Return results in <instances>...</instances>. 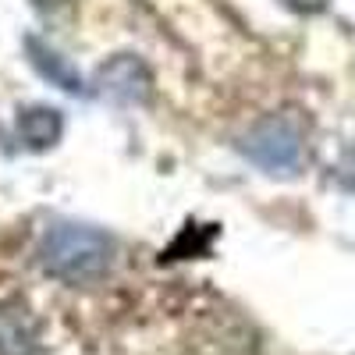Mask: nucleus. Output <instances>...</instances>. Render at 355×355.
Masks as SVG:
<instances>
[{
	"label": "nucleus",
	"mask_w": 355,
	"mask_h": 355,
	"mask_svg": "<svg viewBox=\"0 0 355 355\" xmlns=\"http://www.w3.org/2000/svg\"><path fill=\"white\" fill-rule=\"evenodd\" d=\"M43 270L64 284H89L107 274L114 259V242L100 227L89 224H57L46 231L43 249Z\"/></svg>",
	"instance_id": "obj_1"
},
{
	"label": "nucleus",
	"mask_w": 355,
	"mask_h": 355,
	"mask_svg": "<svg viewBox=\"0 0 355 355\" xmlns=\"http://www.w3.org/2000/svg\"><path fill=\"white\" fill-rule=\"evenodd\" d=\"M242 153L270 174H295L302 167V125L295 114H266L256 121L245 139Z\"/></svg>",
	"instance_id": "obj_2"
},
{
	"label": "nucleus",
	"mask_w": 355,
	"mask_h": 355,
	"mask_svg": "<svg viewBox=\"0 0 355 355\" xmlns=\"http://www.w3.org/2000/svg\"><path fill=\"white\" fill-rule=\"evenodd\" d=\"M96 85L114 103H146L153 93V75L135 53H117L96 71Z\"/></svg>",
	"instance_id": "obj_3"
},
{
	"label": "nucleus",
	"mask_w": 355,
	"mask_h": 355,
	"mask_svg": "<svg viewBox=\"0 0 355 355\" xmlns=\"http://www.w3.org/2000/svg\"><path fill=\"white\" fill-rule=\"evenodd\" d=\"M18 139L28 146V150H50V146L64 135V117L57 107L36 103V107H25L18 110Z\"/></svg>",
	"instance_id": "obj_4"
},
{
	"label": "nucleus",
	"mask_w": 355,
	"mask_h": 355,
	"mask_svg": "<svg viewBox=\"0 0 355 355\" xmlns=\"http://www.w3.org/2000/svg\"><path fill=\"white\" fill-rule=\"evenodd\" d=\"M25 50H28V61H33V68H36L46 82L61 85L64 93H82V75L75 71V64L68 61L64 53H57L53 46H46V43L36 40V36L25 40Z\"/></svg>",
	"instance_id": "obj_5"
},
{
	"label": "nucleus",
	"mask_w": 355,
	"mask_h": 355,
	"mask_svg": "<svg viewBox=\"0 0 355 355\" xmlns=\"http://www.w3.org/2000/svg\"><path fill=\"white\" fill-rule=\"evenodd\" d=\"M0 355H36V334L25 316L0 309Z\"/></svg>",
	"instance_id": "obj_6"
},
{
	"label": "nucleus",
	"mask_w": 355,
	"mask_h": 355,
	"mask_svg": "<svg viewBox=\"0 0 355 355\" xmlns=\"http://www.w3.org/2000/svg\"><path fill=\"white\" fill-rule=\"evenodd\" d=\"M281 4L291 8V11H299V15H316V11L327 8V0H281Z\"/></svg>",
	"instance_id": "obj_7"
},
{
	"label": "nucleus",
	"mask_w": 355,
	"mask_h": 355,
	"mask_svg": "<svg viewBox=\"0 0 355 355\" xmlns=\"http://www.w3.org/2000/svg\"><path fill=\"white\" fill-rule=\"evenodd\" d=\"M33 4H36V8H68L71 0H33Z\"/></svg>",
	"instance_id": "obj_8"
}]
</instances>
